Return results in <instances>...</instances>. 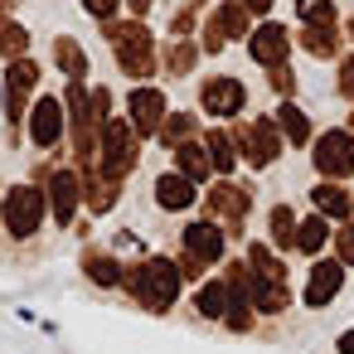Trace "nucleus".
Returning <instances> with one entry per match:
<instances>
[{
	"label": "nucleus",
	"mask_w": 354,
	"mask_h": 354,
	"mask_svg": "<svg viewBox=\"0 0 354 354\" xmlns=\"http://www.w3.org/2000/svg\"><path fill=\"white\" fill-rule=\"evenodd\" d=\"M339 354H354V330H349V335H339Z\"/></svg>",
	"instance_id": "28"
},
{
	"label": "nucleus",
	"mask_w": 354,
	"mask_h": 354,
	"mask_svg": "<svg viewBox=\"0 0 354 354\" xmlns=\"http://www.w3.org/2000/svg\"><path fill=\"white\" fill-rule=\"evenodd\" d=\"M272 233H277V243H291V214L286 209L272 214Z\"/></svg>",
	"instance_id": "24"
},
{
	"label": "nucleus",
	"mask_w": 354,
	"mask_h": 354,
	"mask_svg": "<svg viewBox=\"0 0 354 354\" xmlns=\"http://www.w3.org/2000/svg\"><path fill=\"white\" fill-rule=\"evenodd\" d=\"M320 243H325V223H320V218H306L301 233H296V248H301V252H315Z\"/></svg>",
	"instance_id": "19"
},
{
	"label": "nucleus",
	"mask_w": 354,
	"mask_h": 354,
	"mask_svg": "<svg viewBox=\"0 0 354 354\" xmlns=\"http://www.w3.org/2000/svg\"><path fill=\"white\" fill-rule=\"evenodd\" d=\"M315 165H320L325 175H349V170H354V136L325 131L320 146H315Z\"/></svg>",
	"instance_id": "2"
},
{
	"label": "nucleus",
	"mask_w": 354,
	"mask_h": 354,
	"mask_svg": "<svg viewBox=\"0 0 354 354\" xmlns=\"http://www.w3.org/2000/svg\"><path fill=\"white\" fill-rule=\"evenodd\" d=\"M59 64H64V68H68V73H73V78H78V73H83V54H78V49H73V44H59Z\"/></svg>",
	"instance_id": "23"
},
{
	"label": "nucleus",
	"mask_w": 354,
	"mask_h": 354,
	"mask_svg": "<svg viewBox=\"0 0 354 354\" xmlns=\"http://www.w3.org/2000/svg\"><path fill=\"white\" fill-rule=\"evenodd\" d=\"M83 6H88L93 15H112V10L122 6V0H83Z\"/></svg>",
	"instance_id": "26"
},
{
	"label": "nucleus",
	"mask_w": 354,
	"mask_h": 354,
	"mask_svg": "<svg viewBox=\"0 0 354 354\" xmlns=\"http://www.w3.org/2000/svg\"><path fill=\"white\" fill-rule=\"evenodd\" d=\"M175 160H180V175H185V180H204V175H209V160L199 156V146H180Z\"/></svg>",
	"instance_id": "16"
},
{
	"label": "nucleus",
	"mask_w": 354,
	"mask_h": 354,
	"mask_svg": "<svg viewBox=\"0 0 354 354\" xmlns=\"http://www.w3.org/2000/svg\"><path fill=\"white\" fill-rule=\"evenodd\" d=\"M339 257H344V262L354 267V223H349V228L339 233Z\"/></svg>",
	"instance_id": "25"
},
{
	"label": "nucleus",
	"mask_w": 354,
	"mask_h": 354,
	"mask_svg": "<svg viewBox=\"0 0 354 354\" xmlns=\"http://www.w3.org/2000/svg\"><path fill=\"white\" fill-rule=\"evenodd\" d=\"M209 146H214V165H218V170H233V141H228L223 131H214Z\"/></svg>",
	"instance_id": "21"
},
{
	"label": "nucleus",
	"mask_w": 354,
	"mask_h": 354,
	"mask_svg": "<svg viewBox=\"0 0 354 354\" xmlns=\"http://www.w3.org/2000/svg\"><path fill=\"white\" fill-rule=\"evenodd\" d=\"M248 10H272V0H243Z\"/></svg>",
	"instance_id": "30"
},
{
	"label": "nucleus",
	"mask_w": 354,
	"mask_h": 354,
	"mask_svg": "<svg viewBox=\"0 0 354 354\" xmlns=\"http://www.w3.org/2000/svg\"><path fill=\"white\" fill-rule=\"evenodd\" d=\"M185 252L199 257V262H214L223 252V233L214 223H194V228H185Z\"/></svg>",
	"instance_id": "5"
},
{
	"label": "nucleus",
	"mask_w": 354,
	"mask_h": 354,
	"mask_svg": "<svg viewBox=\"0 0 354 354\" xmlns=\"http://www.w3.org/2000/svg\"><path fill=\"white\" fill-rule=\"evenodd\" d=\"M277 156V131H272V122H257L252 127V165H267Z\"/></svg>",
	"instance_id": "13"
},
{
	"label": "nucleus",
	"mask_w": 354,
	"mask_h": 354,
	"mask_svg": "<svg viewBox=\"0 0 354 354\" xmlns=\"http://www.w3.org/2000/svg\"><path fill=\"white\" fill-rule=\"evenodd\" d=\"M54 204H59V218L68 223L73 218V204H78V180L73 175H59L54 180Z\"/></svg>",
	"instance_id": "15"
},
{
	"label": "nucleus",
	"mask_w": 354,
	"mask_h": 354,
	"mask_svg": "<svg viewBox=\"0 0 354 354\" xmlns=\"http://www.w3.org/2000/svg\"><path fill=\"white\" fill-rule=\"evenodd\" d=\"M296 10H301V20H310V25H330L335 20V10H330V0H296Z\"/></svg>",
	"instance_id": "18"
},
{
	"label": "nucleus",
	"mask_w": 354,
	"mask_h": 354,
	"mask_svg": "<svg viewBox=\"0 0 354 354\" xmlns=\"http://www.w3.org/2000/svg\"><path fill=\"white\" fill-rule=\"evenodd\" d=\"M344 88H349V93H354V59H349V64H344Z\"/></svg>",
	"instance_id": "29"
},
{
	"label": "nucleus",
	"mask_w": 354,
	"mask_h": 354,
	"mask_svg": "<svg viewBox=\"0 0 354 354\" xmlns=\"http://www.w3.org/2000/svg\"><path fill=\"white\" fill-rule=\"evenodd\" d=\"M39 214H44L39 189H15V194L6 199V223H10V233H20V238H30V233L39 228Z\"/></svg>",
	"instance_id": "3"
},
{
	"label": "nucleus",
	"mask_w": 354,
	"mask_h": 354,
	"mask_svg": "<svg viewBox=\"0 0 354 354\" xmlns=\"http://www.w3.org/2000/svg\"><path fill=\"white\" fill-rule=\"evenodd\" d=\"M281 122H286V136H291V141H306L310 127H306V117H301L296 107H281Z\"/></svg>",
	"instance_id": "22"
},
{
	"label": "nucleus",
	"mask_w": 354,
	"mask_h": 354,
	"mask_svg": "<svg viewBox=\"0 0 354 354\" xmlns=\"http://www.w3.org/2000/svg\"><path fill=\"white\" fill-rule=\"evenodd\" d=\"M228 306H233V291H228V281H214V286H204V296H199V310H204V315H228Z\"/></svg>",
	"instance_id": "14"
},
{
	"label": "nucleus",
	"mask_w": 354,
	"mask_h": 354,
	"mask_svg": "<svg viewBox=\"0 0 354 354\" xmlns=\"http://www.w3.org/2000/svg\"><path fill=\"white\" fill-rule=\"evenodd\" d=\"M131 160H136V151H131V131H127L122 122H112V127L102 131V165H107V175H127Z\"/></svg>",
	"instance_id": "4"
},
{
	"label": "nucleus",
	"mask_w": 354,
	"mask_h": 354,
	"mask_svg": "<svg viewBox=\"0 0 354 354\" xmlns=\"http://www.w3.org/2000/svg\"><path fill=\"white\" fill-rule=\"evenodd\" d=\"M131 117H136V127H141V131H156V127H160V117H165V97H160L156 88H151V93L141 88V93L131 97Z\"/></svg>",
	"instance_id": "10"
},
{
	"label": "nucleus",
	"mask_w": 354,
	"mask_h": 354,
	"mask_svg": "<svg viewBox=\"0 0 354 354\" xmlns=\"http://www.w3.org/2000/svg\"><path fill=\"white\" fill-rule=\"evenodd\" d=\"M136 286H141V301H146L151 310H165V306L175 301V291H180V277H175V267H170V262H160V257H156V262H146V267H141V281H136Z\"/></svg>",
	"instance_id": "1"
},
{
	"label": "nucleus",
	"mask_w": 354,
	"mask_h": 354,
	"mask_svg": "<svg viewBox=\"0 0 354 354\" xmlns=\"http://www.w3.org/2000/svg\"><path fill=\"white\" fill-rule=\"evenodd\" d=\"M204 107L218 112V117H233V112L243 107V83H233V78L209 83V88H204Z\"/></svg>",
	"instance_id": "6"
},
{
	"label": "nucleus",
	"mask_w": 354,
	"mask_h": 354,
	"mask_svg": "<svg viewBox=\"0 0 354 354\" xmlns=\"http://www.w3.org/2000/svg\"><path fill=\"white\" fill-rule=\"evenodd\" d=\"M252 59H257V64H281V59H286V30L262 25V30L252 35Z\"/></svg>",
	"instance_id": "9"
},
{
	"label": "nucleus",
	"mask_w": 354,
	"mask_h": 354,
	"mask_svg": "<svg viewBox=\"0 0 354 354\" xmlns=\"http://www.w3.org/2000/svg\"><path fill=\"white\" fill-rule=\"evenodd\" d=\"M39 78V68L35 64H15L10 68V112H20L25 107V97H30V83Z\"/></svg>",
	"instance_id": "12"
},
{
	"label": "nucleus",
	"mask_w": 354,
	"mask_h": 354,
	"mask_svg": "<svg viewBox=\"0 0 354 354\" xmlns=\"http://www.w3.org/2000/svg\"><path fill=\"white\" fill-rule=\"evenodd\" d=\"M315 204H320L325 214H335V218L349 214V194H344L339 185H320V189H315Z\"/></svg>",
	"instance_id": "17"
},
{
	"label": "nucleus",
	"mask_w": 354,
	"mask_h": 354,
	"mask_svg": "<svg viewBox=\"0 0 354 354\" xmlns=\"http://www.w3.org/2000/svg\"><path fill=\"white\" fill-rule=\"evenodd\" d=\"M131 10H151V0H131Z\"/></svg>",
	"instance_id": "31"
},
{
	"label": "nucleus",
	"mask_w": 354,
	"mask_h": 354,
	"mask_svg": "<svg viewBox=\"0 0 354 354\" xmlns=\"http://www.w3.org/2000/svg\"><path fill=\"white\" fill-rule=\"evenodd\" d=\"M344 281V267L339 262H320L315 272H310V286H306V306H325L330 296H335V286Z\"/></svg>",
	"instance_id": "7"
},
{
	"label": "nucleus",
	"mask_w": 354,
	"mask_h": 354,
	"mask_svg": "<svg viewBox=\"0 0 354 354\" xmlns=\"http://www.w3.org/2000/svg\"><path fill=\"white\" fill-rule=\"evenodd\" d=\"M59 127H64L59 102H39L35 117H30V136H35V146H54V141H59Z\"/></svg>",
	"instance_id": "8"
},
{
	"label": "nucleus",
	"mask_w": 354,
	"mask_h": 354,
	"mask_svg": "<svg viewBox=\"0 0 354 354\" xmlns=\"http://www.w3.org/2000/svg\"><path fill=\"white\" fill-rule=\"evenodd\" d=\"M93 277L97 281H117V262H93Z\"/></svg>",
	"instance_id": "27"
},
{
	"label": "nucleus",
	"mask_w": 354,
	"mask_h": 354,
	"mask_svg": "<svg viewBox=\"0 0 354 354\" xmlns=\"http://www.w3.org/2000/svg\"><path fill=\"white\" fill-rule=\"evenodd\" d=\"M25 44H30V35H25L20 25H6V20H0V54H25Z\"/></svg>",
	"instance_id": "20"
},
{
	"label": "nucleus",
	"mask_w": 354,
	"mask_h": 354,
	"mask_svg": "<svg viewBox=\"0 0 354 354\" xmlns=\"http://www.w3.org/2000/svg\"><path fill=\"white\" fill-rule=\"evenodd\" d=\"M156 199H160L165 209H185V204H194V180H185V175H165V180L156 185Z\"/></svg>",
	"instance_id": "11"
}]
</instances>
